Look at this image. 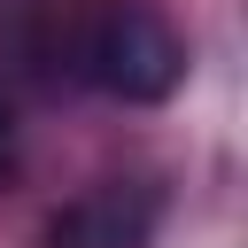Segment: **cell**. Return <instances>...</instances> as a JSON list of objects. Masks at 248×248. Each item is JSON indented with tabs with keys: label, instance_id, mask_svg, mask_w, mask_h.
<instances>
[{
	"label": "cell",
	"instance_id": "obj_3",
	"mask_svg": "<svg viewBox=\"0 0 248 248\" xmlns=\"http://www.w3.org/2000/svg\"><path fill=\"white\" fill-rule=\"evenodd\" d=\"M16 170V116H8V101H0V178Z\"/></svg>",
	"mask_w": 248,
	"mask_h": 248
},
{
	"label": "cell",
	"instance_id": "obj_1",
	"mask_svg": "<svg viewBox=\"0 0 248 248\" xmlns=\"http://www.w3.org/2000/svg\"><path fill=\"white\" fill-rule=\"evenodd\" d=\"M70 54L116 101H163L186 70V46L155 0H85L70 16Z\"/></svg>",
	"mask_w": 248,
	"mask_h": 248
},
{
	"label": "cell",
	"instance_id": "obj_2",
	"mask_svg": "<svg viewBox=\"0 0 248 248\" xmlns=\"http://www.w3.org/2000/svg\"><path fill=\"white\" fill-rule=\"evenodd\" d=\"M163 202L140 178H101L46 217V248H155Z\"/></svg>",
	"mask_w": 248,
	"mask_h": 248
}]
</instances>
